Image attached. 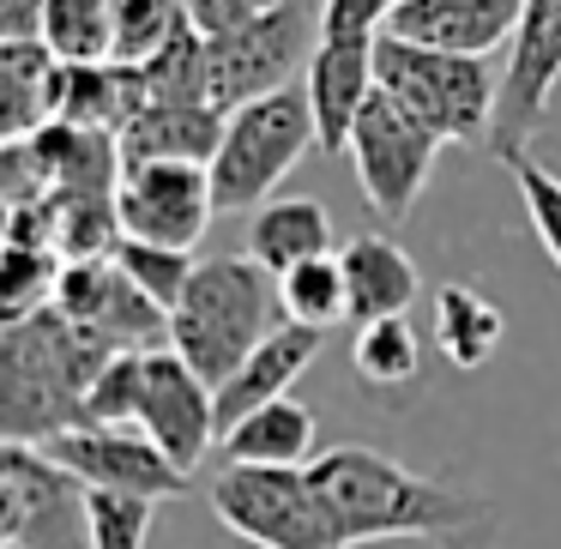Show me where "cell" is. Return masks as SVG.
I'll use <instances>...</instances> for the list:
<instances>
[{"label":"cell","instance_id":"4dcf8cb0","mask_svg":"<svg viewBox=\"0 0 561 549\" xmlns=\"http://www.w3.org/2000/svg\"><path fill=\"white\" fill-rule=\"evenodd\" d=\"M151 513H158V501H146V495H115V489H91V495H85L91 549H146V537H151Z\"/></svg>","mask_w":561,"mask_h":549},{"label":"cell","instance_id":"d6986e66","mask_svg":"<svg viewBox=\"0 0 561 549\" xmlns=\"http://www.w3.org/2000/svg\"><path fill=\"white\" fill-rule=\"evenodd\" d=\"M224 122L230 115L206 110V103H151L122 127V163H206L224 146Z\"/></svg>","mask_w":561,"mask_h":549},{"label":"cell","instance_id":"4316f807","mask_svg":"<svg viewBox=\"0 0 561 549\" xmlns=\"http://www.w3.org/2000/svg\"><path fill=\"white\" fill-rule=\"evenodd\" d=\"M187 31H194V19H187L182 0H122L110 67H151L175 37H187Z\"/></svg>","mask_w":561,"mask_h":549},{"label":"cell","instance_id":"5bb4252c","mask_svg":"<svg viewBox=\"0 0 561 549\" xmlns=\"http://www.w3.org/2000/svg\"><path fill=\"white\" fill-rule=\"evenodd\" d=\"M55 308L73 320L79 332L115 344V351H146L151 339H170V314L127 278L115 260H85V266L61 272Z\"/></svg>","mask_w":561,"mask_h":549},{"label":"cell","instance_id":"5b68a950","mask_svg":"<svg viewBox=\"0 0 561 549\" xmlns=\"http://www.w3.org/2000/svg\"><path fill=\"white\" fill-rule=\"evenodd\" d=\"M320 49V7L314 0H272L248 25L206 37V98L218 115L290 91V73H308Z\"/></svg>","mask_w":561,"mask_h":549},{"label":"cell","instance_id":"f1b7e54d","mask_svg":"<svg viewBox=\"0 0 561 549\" xmlns=\"http://www.w3.org/2000/svg\"><path fill=\"white\" fill-rule=\"evenodd\" d=\"M115 266H122L127 278H134L139 290L163 308V314H175L182 296H187V284H194V272H199V260L187 254V248H151V242H127V236H122Z\"/></svg>","mask_w":561,"mask_h":549},{"label":"cell","instance_id":"3957f363","mask_svg":"<svg viewBox=\"0 0 561 549\" xmlns=\"http://www.w3.org/2000/svg\"><path fill=\"white\" fill-rule=\"evenodd\" d=\"M278 327H284L278 278L248 254H211L199 260L182 308L170 314V351L199 380L224 387L254 356V344H266Z\"/></svg>","mask_w":561,"mask_h":549},{"label":"cell","instance_id":"2e32d148","mask_svg":"<svg viewBox=\"0 0 561 549\" xmlns=\"http://www.w3.org/2000/svg\"><path fill=\"white\" fill-rule=\"evenodd\" d=\"M375 43L380 37H320L314 61H308V110H314L320 151H344L363 122V110L375 103Z\"/></svg>","mask_w":561,"mask_h":549},{"label":"cell","instance_id":"d4e9b609","mask_svg":"<svg viewBox=\"0 0 561 549\" xmlns=\"http://www.w3.org/2000/svg\"><path fill=\"white\" fill-rule=\"evenodd\" d=\"M351 368L368 392H399L423 375V339H416L411 320H375V327H356L351 344Z\"/></svg>","mask_w":561,"mask_h":549},{"label":"cell","instance_id":"30bf717a","mask_svg":"<svg viewBox=\"0 0 561 549\" xmlns=\"http://www.w3.org/2000/svg\"><path fill=\"white\" fill-rule=\"evenodd\" d=\"M556 85H561V0H525V19L507 49V73H501L495 127H489V151L501 163L525 158V139L543 127Z\"/></svg>","mask_w":561,"mask_h":549},{"label":"cell","instance_id":"9a60e30c","mask_svg":"<svg viewBox=\"0 0 561 549\" xmlns=\"http://www.w3.org/2000/svg\"><path fill=\"white\" fill-rule=\"evenodd\" d=\"M519 19H525V0H399L380 37H404L440 55L489 61L501 43H513Z\"/></svg>","mask_w":561,"mask_h":549},{"label":"cell","instance_id":"52a82bcc","mask_svg":"<svg viewBox=\"0 0 561 549\" xmlns=\"http://www.w3.org/2000/svg\"><path fill=\"white\" fill-rule=\"evenodd\" d=\"M85 495L73 471L49 459L43 447L7 441L0 453V544L7 549H91Z\"/></svg>","mask_w":561,"mask_h":549},{"label":"cell","instance_id":"ffe728a7","mask_svg":"<svg viewBox=\"0 0 561 549\" xmlns=\"http://www.w3.org/2000/svg\"><path fill=\"white\" fill-rule=\"evenodd\" d=\"M224 465H254V471H308L320 459L314 453V411L302 399H272L254 416L230 428L218 441Z\"/></svg>","mask_w":561,"mask_h":549},{"label":"cell","instance_id":"7a4b0ae2","mask_svg":"<svg viewBox=\"0 0 561 549\" xmlns=\"http://www.w3.org/2000/svg\"><path fill=\"white\" fill-rule=\"evenodd\" d=\"M110 356L122 351L79 332L61 308L0 327V435L43 447L67 428H85V392Z\"/></svg>","mask_w":561,"mask_h":549},{"label":"cell","instance_id":"9c48e42d","mask_svg":"<svg viewBox=\"0 0 561 549\" xmlns=\"http://www.w3.org/2000/svg\"><path fill=\"white\" fill-rule=\"evenodd\" d=\"M351 170L363 182L368 206L380 211L387 224H404L423 199L428 175H435V158H440V139L416 122L404 103H392L387 91H375V103L363 110L351 134Z\"/></svg>","mask_w":561,"mask_h":549},{"label":"cell","instance_id":"44dd1931","mask_svg":"<svg viewBox=\"0 0 561 549\" xmlns=\"http://www.w3.org/2000/svg\"><path fill=\"white\" fill-rule=\"evenodd\" d=\"M67 67L49 43H0V127L7 139H31L61 110Z\"/></svg>","mask_w":561,"mask_h":549},{"label":"cell","instance_id":"7c38bea8","mask_svg":"<svg viewBox=\"0 0 561 549\" xmlns=\"http://www.w3.org/2000/svg\"><path fill=\"white\" fill-rule=\"evenodd\" d=\"M139 428L182 477L206 465L218 447V387L199 380L175 351H146V392H139Z\"/></svg>","mask_w":561,"mask_h":549},{"label":"cell","instance_id":"8992f818","mask_svg":"<svg viewBox=\"0 0 561 549\" xmlns=\"http://www.w3.org/2000/svg\"><path fill=\"white\" fill-rule=\"evenodd\" d=\"M320 146L314 134V110H308V91H272L260 103L224 122V146L211 158V194L218 211H260L272 206V187Z\"/></svg>","mask_w":561,"mask_h":549},{"label":"cell","instance_id":"83f0119b","mask_svg":"<svg viewBox=\"0 0 561 549\" xmlns=\"http://www.w3.org/2000/svg\"><path fill=\"white\" fill-rule=\"evenodd\" d=\"M61 272H67V260L49 254V248H7V260H0V327L55 308Z\"/></svg>","mask_w":561,"mask_h":549},{"label":"cell","instance_id":"cb8c5ba5","mask_svg":"<svg viewBox=\"0 0 561 549\" xmlns=\"http://www.w3.org/2000/svg\"><path fill=\"white\" fill-rule=\"evenodd\" d=\"M122 0H49L43 7V43L61 67H110Z\"/></svg>","mask_w":561,"mask_h":549},{"label":"cell","instance_id":"484cf974","mask_svg":"<svg viewBox=\"0 0 561 549\" xmlns=\"http://www.w3.org/2000/svg\"><path fill=\"white\" fill-rule=\"evenodd\" d=\"M278 296H284V320H290V327L327 332V327H339V320H351V290H344L339 254L308 260V266L284 272V278H278Z\"/></svg>","mask_w":561,"mask_h":549},{"label":"cell","instance_id":"8fae6325","mask_svg":"<svg viewBox=\"0 0 561 549\" xmlns=\"http://www.w3.org/2000/svg\"><path fill=\"white\" fill-rule=\"evenodd\" d=\"M115 218H122L127 242L194 254L206 224L218 218L211 170L206 163H134V170H122V187H115Z\"/></svg>","mask_w":561,"mask_h":549},{"label":"cell","instance_id":"7402d4cb","mask_svg":"<svg viewBox=\"0 0 561 549\" xmlns=\"http://www.w3.org/2000/svg\"><path fill=\"white\" fill-rule=\"evenodd\" d=\"M332 254V218L320 199H272L248 218V260L284 278V272L308 266V260H327Z\"/></svg>","mask_w":561,"mask_h":549},{"label":"cell","instance_id":"ac0fdd59","mask_svg":"<svg viewBox=\"0 0 561 549\" xmlns=\"http://www.w3.org/2000/svg\"><path fill=\"white\" fill-rule=\"evenodd\" d=\"M344 266V290H351V320L356 327H375V320H399L416 302L423 278H416V260L404 254L392 236H351L339 248Z\"/></svg>","mask_w":561,"mask_h":549},{"label":"cell","instance_id":"d6a6232c","mask_svg":"<svg viewBox=\"0 0 561 549\" xmlns=\"http://www.w3.org/2000/svg\"><path fill=\"white\" fill-rule=\"evenodd\" d=\"M399 0H320V37H380Z\"/></svg>","mask_w":561,"mask_h":549},{"label":"cell","instance_id":"277c9868","mask_svg":"<svg viewBox=\"0 0 561 549\" xmlns=\"http://www.w3.org/2000/svg\"><path fill=\"white\" fill-rule=\"evenodd\" d=\"M375 79L440 146H489L501 79L477 55H440V49H423V43H404V37H380Z\"/></svg>","mask_w":561,"mask_h":549},{"label":"cell","instance_id":"f546056e","mask_svg":"<svg viewBox=\"0 0 561 549\" xmlns=\"http://www.w3.org/2000/svg\"><path fill=\"white\" fill-rule=\"evenodd\" d=\"M139 392H146V351L110 356L85 392V428H139Z\"/></svg>","mask_w":561,"mask_h":549},{"label":"cell","instance_id":"e0dca14e","mask_svg":"<svg viewBox=\"0 0 561 549\" xmlns=\"http://www.w3.org/2000/svg\"><path fill=\"white\" fill-rule=\"evenodd\" d=\"M320 344H327V332L290 327V320H284V327L272 332L266 344H254V356H248V363L218 387V441L230 435V428L242 423V416H254L260 404L290 399V387L308 375V368H314Z\"/></svg>","mask_w":561,"mask_h":549},{"label":"cell","instance_id":"4fadbf2b","mask_svg":"<svg viewBox=\"0 0 561 549\" xmlns=\"http://www.w3.org/2000/svg\"><path fill=\"white\" fill-rule=\"evenodd\" d=\"M43 453L85 489H115V495L146 501H170L187 489V477L158 453V441H146V428H67V435L43 441Z\"/></svg>","mask_w":561,"mask_h":549},{"label":"cell","instance_id":"ba28073f","mask_svg":"<svg viewBox=\"0 0 561 549\" xmlns=\"http://www.w3.org/2000/svg\"><path fill=\"white\" fill-rule=\"evenodd\" d=\"M206 495H211V513L224 519V531H236L254 549H332V531L320 519L308 471L224 465Z\"/></svg>","mask_w":561,"mask_h":549},{"label":"cell","instance_id":"6da1fadb","mask_svg":"<svg viewBox=\"0 0 561 549\" xmlns=\"http://www.w3.org/2000/svg\"><path fill=\"white\" fill-rule=\"evenodd\" d=\"M308 489L332 549H363L387 537H423L435 549H489L501 531V507L477 489H453L404 471L375 447H332L308 465Z\"/></svg>","mask_w":561,"mask_h":549},{"label":"cell","instance_id":"603a6c76","mask_svg":"<svg viewBox=\"0 0 561 549\" xmlns=\"http://www.w3.org/2000/svg\"><path fill=\"white\" fill-rule=\"evenodd\" d=\"M501 332H507L501 308L489 296H477L471 284H440L435 290V344L453 368H465V375L483 368L501 351Z\"/></svg>","mask_w":561,"mask_h":549},{"label":"cell","instance_id":"1f68e13d","mask_svg":"<svg viewBox=\"0 0 561 549\" xmlns=\"http://www.w3.org/2000/svg\"><path fill=\"white\" fill-rule=\"evenodd\" d=\"M507 170H513V187H519V199H525V218H531L537 248H543L549 266L561 272V175L543 170L537 158H513Z\"/></svg>","mask_w":561,"mask_h":549}]
</instances>
